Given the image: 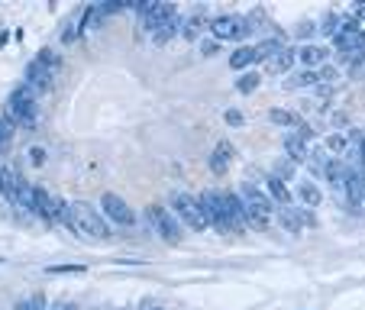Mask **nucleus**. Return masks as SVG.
I'll use <instances>...</instances> for the list:
<instances>
[{"label": "nucleus", "mask_w": 365, "mask_h": 310, "mask_svg": "<svg viewBox=\"0 0 365 310\" xmlns=\"http://www.w3.org/2000/svg\"><path fill=\"white\" fill-rule=\"evenodd\" d=\"M172 214L178 223H185L187 229H194V233H204L207 229V220L204 214H200V207H197V197L187 191H175L172 194Z\"/></svg>", "instance_id": "5"}, {"label": "nucleus", "mask_w": 365, "mask_h": 310, "mask_svg": "<svg viewBox=\"0 0 365 310\" xmlns=\"http://www.w3.org/2000/svg\"><path fill=\"white\" fill-rule=\"evenodd\" d=\"M46 149H42V145H33V149H29V162H33V165H46Z\"/></svg>", "instance_id": "28"}, {"label": "nucleus", "mask_w": 365, "mask_h": 310, "mask_svg": "<svg viewBox=\"0 0 365 310\" xmlns=\"http://www.w3.org/2000/svg\"><path fill=\"white\" fill-rule=\"evenodd\" d=\"M240 200L246 204V214L252 217V227H259V229H269L272 227V220H275V210L278 207L272 204V197L262 191L259 185H242L240 187Z\"/></svg>", "instance_id": "2"}, {"label": "nucleus", "mask_w": 365, "mask_h": 310, "mask_svg": "<svg viewBox=\"0 0 365 310\" xmlns=\"http://www.w3.org/2000/svg\"><path fill=\"white\" fill-rule=\"evenodd\" d=\"M236 159V149L233 143H227V139H220V143L214 145V155H210V172L214 175H223L230 168V162Z\"/></svg>", "instance_id": "14"}, {"label": "nucleus", "mask_w": 365, "mask_h": 310, "mask_svg": "<svg viewBox=\"0 0 365 310\" xmlns=\"http://www.w3.org/2000/svg\"><path fill=\"white\" fill-rule=\"evenodd\" d=\"M197 207H200V214H204V220H207L210 229H217V233H236L233 223H230V217H227V210H223L220 191L197 194Z\"/></svg>", "instance_id": "6"}, {"label": "nucleus", "mask_w": 365, "mask_h": 310, "mask_svg": "<svg viewBox=\"0 0 365 310\" xmlns=\"http://www.w3.org/2000/svg\"><path fill=\"white\" fill-rule=\"evenodd\" d=\"M207 29H210V36H214L217 42H242L252 33V23L240 14H223L207 23Z\"/></svg>", "instance_id": "4"}, {"label": "nucleus", "mask_w": 365, "mask_h": 310, "mask_svg": "<svg viewBox=\"0 0 365 310\" xmlns=\"http://www.w3.org/2000/svg\"><path fill=\"white\" fill-rule=\"evenodd\" d=\"M178 33V26H165V29H155V33H152V42H155V46H165V42H172V36Z\"/></svg>", "instance_id": "25"}, {"label": "nucleus", "mask_w": 365, "mask_h": 310, "mask_svg": "<svg viewBox=\"0 0 365 310\" xmlns=\"http://www.w3.org/2000/svg\"><path fill=\"white\" fill-rule=\"evenodd\" d=\"M291 197L301 200L304 210H314V207L324 204V191H320L314 181H297V185H294V194H291Z\"/></svg>", "instance_id": "12"}, {"label": "nucleus", "mask_w": 365, "mask_h": 310, "mask_svg": "<svg viewBox=\"0 0 365 310\" xmlns=\"http://www.w3.org/2000/svg\"><path fill=\"white\" fill-rule=\"evenodd\" d=\"M52 78H56V75H52V71H48L42 62H36V58L26 65V68H23V84H26V88H33L36 94H42L46 88H52Z\"/></svg>", "instance_id": "10"}, {"label": "nucleus", "mask_w": 365, "mask_h": 310, "mask_svg": "<svg viewBox=\"0 0 365 310\" xmlns=\"http://www.w3.org/2000/svg\"><path fill=\"white\" fill-rule=\"evenodd\" d=\"M310 33H314V23H301V29H297V36H301V39H304V36H310Z\"/></svg>", "instance_id": "31"}, {"label": "nucleus", "mask_w": 365, "mask_h": 310, "mask_svg": "<svg viewBox=\"0 0 365 310\" xmlns=\"http://www.w3.org/2000/svg\"><path fill=\"white\" fill-rule=\"evenodd\" d=\"M0 139H4V123H0Z\"/></svg>", "instance_id": "33"}, {"label": "nucleus", "mask_w": 365, "mask_h": 310, "mask_svg": "<svg viewBox=\"0 0 365 310\" xmlns=\"http://www.w3.org/2000/svg\"><path fill=\"white\" fill-rule=\"evenodd\" d=\"M149 310H162V307H149Z\"/></svg>", "instance_id": "34"}, {"label": "nucleus", "mask_w": 365, "mask_h": 310, "mask_svg": "<svg viewBox=\"0 0 365 310\" xmlns=\"http://www.w3.org/2000/svg\"><path fill=\"white\" fill-rule=\"evenodd\" d=\"M282 48H284V42L275 39V36H269V39H262V42H255V62H269V58H275Z\"/></svg>", "instance_id": "20"}, {"label": "nucleus", "mask_w": 365, "mask_h": 310, "mask_svg": "<svg viewBox=\"0 0 365 310\" xmlns=\"http://www.w3.org/2000/svg\"><path fill=\"white\" fill-rule=\"evenodd\" d=\"M145 217H149V223L155 227V233H159L162 239L172 242V246H178V242H181V223L175 220V214L168 210V207L149 204V207H145Z\"/></svg>", "instance_id": "7"}, {"label": "nucleus", "mask_w": 365, "mask_h": 310, "mask_svg": "<svg viewBox=\"0 0 365 310\" xmlns=\"http://www.w3.org/2000/svg\"><path fill=\"white\" fill-rule=\"evenodd\" d=\"M181 26H185V29H181V36L194 42V39H197V36H200V29L207 26V23L200 20V16H191V20H185V23H181Z\"/></svg>", "instance_id": "24"}, {"label": "nucleus", "mask_w": 365, "mask_h": 310, "mask_svg": "<svg viewBox=\"0 0 365 310\" xmlns=\"http://www.w3.org/2000/svg\"><path fill=\"white\" fill-rule=\"evenodd\" d=\"M269 120H272L275 126H282V130H297V123H301V113L284 110V107H272V110H269Z\"/></svg>", "instance_id": "19"}, {"label": "nucleus", "mask_w": 365, "mask_h": 310, "mask_svg": "<svg viewBox=\"0 0 365 310\" xmlns=\"http://www.w3.org/2000/svg\"><path fill=\"white\" fill-rule=\"evenodd\" d=\"M294 58H297V62H301V68L317 71L320 65H327V58H330V52H327V46H317V42H304L301 48H294Z\"/></svg>", "instance_id": "9"}, {"label": "nucleus", "mask_w": 365, "mask_h": 310, "mask_svg": "<svg viewBox=\"0 0 365 310\" xmlns=\"http://www.w3.org/2000/svg\"><path fill=\"white\" fill-rule=\"evenodd\" d=\"M220 46H223V42H217V39H204V42H200V56H204V58H214L217 52H220Z\"/></svg>", "instance_id": "26"}, {"label": "nucleus", "mask_w": 365, "mask_h": 310, "mask_svg": "<svg viewBox=\"0 0 365 310\" xmlns=\"http://www.w3.org/2000/svg\"><path fill=\"white\" fill-rule=\"evenodd\" d=\"M101 217H103V220H110V223H117V227H133V223H136L133 207L126 204L120 194H113V191H107L101 197Z\"/></svg>", "instance_id": "8"}, {"label": "nucleus", "mask_w": 365, "mask_h": 310, "mask_svg": "<svg viewBox=\"0 0 365 310\" xmlns=\"http://www.w3.org/2000/svg\"><path fill=\"white\" fill-rule=\"evenodd\" d=\"M265 194L272 197V204H275V207H291V204H294L291 187L284 185L282 178H275V175H269V181H265Z\"/></svg>", "instance_id": "15"}, {"label": "nucleus", "mask_w": 365, "mask_h": 310, "mask_svg": "<svg viewBox=\"0 0 365 310\" xmlns=\"http://www.w3.org/2000/svg\"><path fill=\"white\" fill-rule=\"evenodd\" d=\"M259 84H262L259 71H242V75L236 78V91H240V94H252V91H259Z\"/></svg>", "instance_id": "22"}, {"label": "nucleus", "mask_w": 365, "mask_h": 310, "mask_svg": "<svg viewBox=\"0 0 365 310\" xmlns=\"http://www.w3.org/2000/svg\"><path fill=\"white\" fill-rule=\"evenodd\" d=\"M84 272V265H48V275H78Z\"/></svg>", "instance_id": "27"}, {"label": "nucleus", "mask_w": 365, "mask_h": 310, "mask_svg": "<svg viewBox=\"0 0 365 310\" xmlns=\"http://www.w3.org/2000/svg\"><path fill=\"white\" fill-rule=\"evenodd\" d=\"M223 120H227L230 126H242V123H246V117H242L240 110H223Z\"/></svg>", "instance_id": "29"}, {"label": "nucleus", "mask_w": 365, "mask_h": 310, "mask_svg": "<svg viewBox=\"0 0 365 310\" xmlns=\"http://www.w3.org/2000/svg\"><path fill=\"white\" fill-rule=\"evenodd\" d=\"M327 152H330V159H339V155H346L349 152V136L346 133H330V136L324 139Z\"/></svg>", "instance_id": "21"}, {"label": "nucleus", "mask_w": 365, "mask_h": 310, "mask_svg": "<svg viewBox=\"0 0 365 310\" xmlns=\"http://www.w3.org/2000/svg\"><path fill=\"white\" fill-rule=\"evenodd\" d=\"M282 145H284V155H288V162H291V165H304V162H307V152H310V145L304 143V139L297 136V133H284Z\"/></svg>", "instance_id": "13"}, {"label": "nucleus", "mask_w": 365, "mask_h": 310, "mask_svg": "<svg viewBox=\"0 0 365 310\" xmlns=\"http://www.w3.org/2000/svg\"><path fill=\"white\" fill-rule=\"evenodd\" d=\"M352 20H356V23L365 20V4H356V7H352Z\"/></svg>", "instance_id": "30"}, {"label": "nucleus", "mask_w": 365, "mask_h": 310, "mask_svg": "<svg viewBox=\"0 0 365 310\" xmlns=\"http://www.w3.org/2000/svg\"><path fill=\"white\" fill-rule=\"evenodd\" d=\"M65 310H81V307H78V304H65Z\"/></svg>", "instance_id": "32"}, {"label": "nucleus", "mask_w": 365, "mask_h": 310, "mask_svg": "<svg viewBox=\"0 0 365 310\" xmlns=\"http://www.w3.org/2000/svg\"><path fill=\"white\" fill-rule=\"evenodd\" d=\"M317 84H320L317 71H310V68H297V71H291V78L284 81V88H288V91H297V88H317Z\"/></svg>", "instance_id": "18"}, {"label": "nucleus", "mask_w": 365, "mask_h": 310, "mask_svg": "<svg viewBox=\"0 0 365 310\" xmlns=\"http://www.w3.org/2000/svg\"><path fill=\"white\" fill-rule=\"evenodd\" d=\"M275 220L282 223L288 233H301L304 229V223H310V217H304V207H278L275 210Z\"/></svg>", "instance_id": "11"}, {"label": "nucleus", "mask_w": 365, "mask_h": 310, "mask_svg": "<svg viewBox=\"0 0 365 310\" xmlns=\"http://www.w3.org/2000/svg\"><path fill=\"white\" fill-rule=\"evenodd\" d=\"M7 117H10V123L33 130L36 117H39V94H36L33 88H26V84H20V88L7 97Z\"/></svg>", "instance_id": "3"}, {"label": "nucleus", "mask_w": 365, "mask_h": 310, "mask_svg": "<svg viewBox=\"0 0 365 310\" xmlns=\"http://www.w3.org/2000/svg\"><path fill=\"white\" fill-rule=\"evenodd\" d=\"M68 227L91 236V239H107V236H110L107 220H103L101 210H97L94 204H88V200H71L68 204Z\"/></svg>", "instance_id": "1"}, {"label": "nucleus", "mask_w": 365, "mask_h": 310, "mask_svg": "<svg viewBox=\"0 0 365 310\" xmlns=\"http://www.w3.org/2000/svg\"><path fill=\"white\" fill-rule=\"evenodd\" d=\"M252 65H259L255 62V46H236L233 52H230V68L233 71H252Z\"/></svg>", "instance_id": "16"}, {"label": "nucleus", "mask_w": 365, "mask_h": 310, "mask_svg": "<svg viewBox=\"0 0 365 310\" xmlns=\"http://www.w3.org/2000/svg\"><path fill=\"white\" fill-rule=\"evenodd\" d=\"M294 62H297V58H294V48L284 46L275 58H269V62H265V71H269V75H288V71L294 68Z\"/></svg>", "instance_id": "17"}, {"label": "nucleus", "mask_w": 365, "mask_h": 310, "mask_svg": "<svg viewBox=\"0 0 365 310\" xmlns=\"http://www.w3.org/2000/svg\"><path fill=\"white\" fill-rule=\"evenodd\" d=\"M36 62H42L48 71H52V75H58V71H62V65H65V62H62V56H58L56 48H42L39 56H36Z\"/></svg>", "instance_id": "23"}]
</instances>
